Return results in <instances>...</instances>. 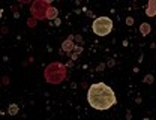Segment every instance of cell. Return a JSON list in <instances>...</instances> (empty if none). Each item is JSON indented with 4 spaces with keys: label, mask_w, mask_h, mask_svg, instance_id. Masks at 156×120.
Wrapping results in <instances>:
<instances>
[{
    "label": "cell",
    "mask_w": 156,
    "mask_h": 120,
    "mask_svg": "<svg viewBox=\"0 0 156 120\" xmlns=\"http://www.w3.org/2000/svg\"><path fill=\"white\" fill-rule=\"evenodd\" d=\"M92 30L98 36H107L113 30V21L110 20L108 17H99V18L93 21Z\"/></svg>",
    "instance_id": "2"
},
{
    "label": "cell",
    "mask_w": 156,
    "mask_h": 120,
    "mask_svg": "<svg viewBox=\"0 0 156 120\" xmlns=\"http://www.w3.org/2000/svg\"><path fill=\"white\" fill-rule=\"evenodd\" d=\"M147 32H149V27H147V26H143V33L146 35Z\"/></svg>",
    "instance_id": "5"
},
{
    "label": "cell",
    "mask_w": 156,
    "mask_h": 120,
    "mask_svg": "<svg viewBox=\"0 0 156 120\" xmlns=\"http://www.w3.org/2000/svg\"><path fill=\"white\" fill-rule=\"evenodd\" d=\"M17 108H18V107H17L15 104H12V105L9 107V114H12V116H14V114H17Z\"/></svg>",
    "instance_id": "4"
},
{
    "label": "cell",
    "mask_w": 156,
    "mask_h": 120,
    "mask_svg": "<svg viewBox=\"0 0 156 120\" xmlns=\"http://www.w3.org/2000/svg\"><path fill=\"white\" fill-rule=\"evenodd\" d=\"M87 101L95 110H108L117 102L116 93L113 89L104 83H96L89 87L87 92Z\"/></svg>",
    "instance_id": "1"
},
{
    "label": "cell",
    "mask_w": 156,
    "mask_h": 120,
    "mask_svg": "<svg viewBox=\"0 0 156 120\" xmlns=\"http://www.w3.org/2000/svg\"><path fill=\"white\" fill-rule=\"evenodd\" d=\"M146 14H147L149 17H155L156 15V2L155 0H152V2L147 5V11H146Z\"/></svg>",
    "instance_id": "3"
}]
</instances>
